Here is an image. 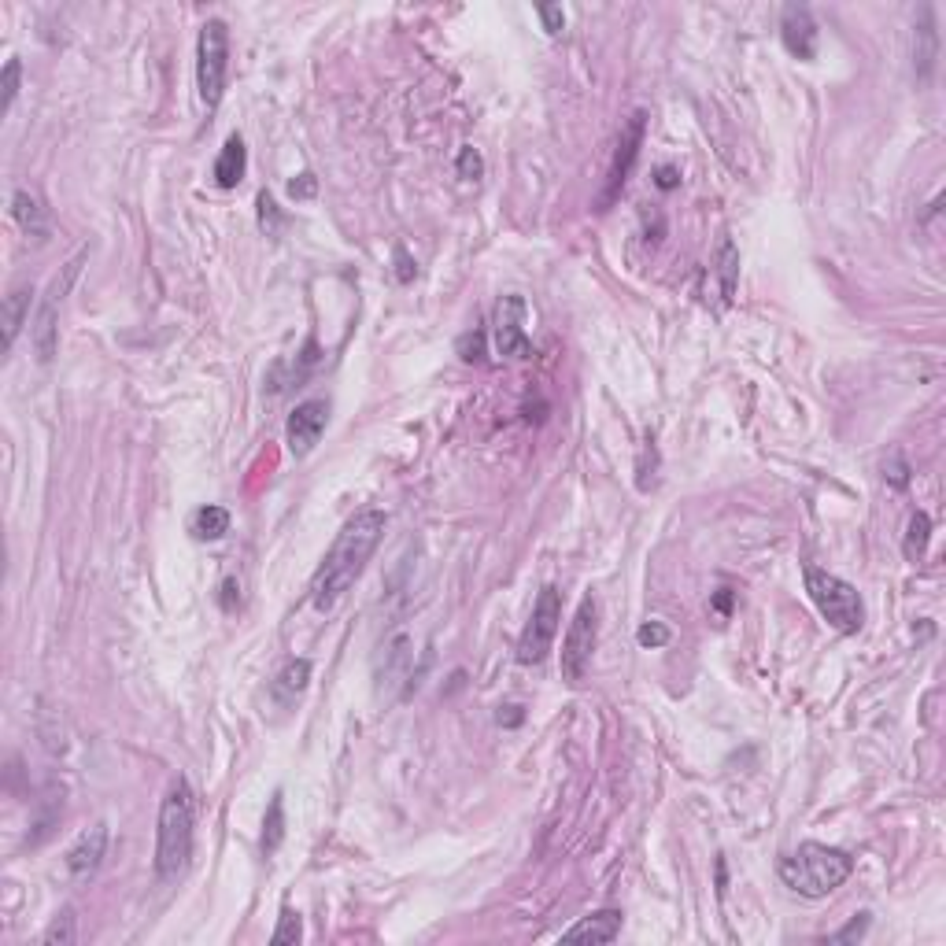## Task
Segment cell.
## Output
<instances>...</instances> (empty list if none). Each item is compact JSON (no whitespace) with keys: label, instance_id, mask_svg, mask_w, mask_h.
Instances as JSON below:
<instances>
[{"label":"cell","instance_id":"obj_1","mask_svg":"<svg viewBox=\"0 0 946 946\" xmlns=\"http://www.w3.org/2000/svg\"><path fill=\"white\" fill-rule=\"evenodd\" d=\"M385 525H389V518H385V510L377 507L359 510L355 518L344 522V529H340L333 547L322 558V566L315 570V581H311V599H315V607L322 614L337 607L344 592L363 577L366 562H370V555H374L381 536H385Z\"/></svg>","mask_w":946,"mask_h":946},{"label":"cell","instance_id":"obj_2","mask_svg":"<svg viewBox=\"0 0 946 946\" xmlns=\"http://www.w3.org/2000/svg\"><path fill=\"white\" fill-rule=\"evenodd\" d=\"M193 828H196V799L189 780L178 777L170 784L167 799L159 806L156 828V876L163 884L178 880L193 858Z\"/></svg>","mask_w":946,"mask_h":946},{"label":"cell","instance_id":"obj_3","mask_svg":"<svg viewBox=\"0 0 946 946\" xmlns=\"http://www.w3.org/2000/svg\"><path fill=\"white\" fill-rule=\"evenodd\" d=\"M780 880L802 898H828L843 887L854 873V858L847 850L825 847V843H802L795 854L780 858Z\"/></svg>","mask_w":946,"mask_h":946},{"label":"cell","instance_id":"obj_4","mask_svg":"<svg viewBox=\"0 0 946 946\" xmlns=\"http://www.w3.org/2000/svg\"><path fill=\"white\" fill-rule=\"evenodd\" d=\"M806 577V592H810L813 607L821 610V618L839 632H858L865 625V607L862 595L854 584H847L843 577L828 570H817V566H806L802 570Z\"/></svg>","mask_w":946,"mask_h":946},{"label":"cell","instance_id":"obj_5","mask_svg":"<svg viewBox=\"0 0 946 946\" xmlns=\"http://www.w3.org/2000/svg\"><path fill=\"white\" fill-rule=\"evenodd\" d=\"M226 74H230V30L222 19H207L196 37V89L207 111L222 104Z\"/></svg>","mask_w":946,"mask_h":946},{"label":"cell","instance_id":"obj_6","mask_svg":"<svg viewBox=\"0 0 946 946\" xmlns=\"http://www.w3.org/2000/svg\"><path fill=\"white\" fill-rule=\"evenodd\" d=\"M85 259H89V248H82V252L63 267V274L52 278L49 292H45L41 304H37V315L34 322H30V337H34V352L41 363H52V359H56V348H60V304H63V296H67V289L74 285V278H78Z\"/></svg>","mask_w":946,"mask_h":946},{"label":"cell","instance_id":"obj_7","mask_svg":"<svg viewBox=\"0 0 946 946\" xmlns=\"http://www.w3.org/2000/svg\"><path fill=\"white\" fill-rule=\"evenodd\" d=\"M595 640H599V607H595L592 595H584L577 614H573L570 629H566V640H562V680L570 688H581L588 669H592V655H595Z\"/></svg>","mask_w":946,"mask_h":946},{"label":"cell","instance_id":"obj_8","mask_svg":"<svg viewBox=\"0 0 946 946\" xmlns=\"http://www.w3.org/2000/svg\"><path fill=\"white\" fill-rule=\"evenodd\" d=\"M558 625H562V592L555 584H547L544 592L536 595L533 614L525 621L522 640H518V662L522 666H540L551 647H555Z\"/></svg>","mask_w":946,"mask_h":946},{"label":"cell","instance_id":"obj_9","mask_svg":"<svg viewBox=\"0 0 946 946\" xmlns=\"http://www.w3.org/2000/svg\"><path fill=\"white\" fill-rule=\"evenodd\" d=\"M643 130H647V111H632V119L625 122V130H621L614 163H610L607 170V185H603V193L595 196V211H610V204L621 196V189H625V182H629V174H632V163L640 156Z\"/></svg>","mask_w":946,"mask_h":946},{"label":"cell","instance_id":"obj_10","mask_svg":"<svg viewBox=\"0 0 946 946\" xmlns=\"http://www.w3.org/2000/svg\"><path fill=\"white\" fill-rule=\"evenodd\" d=\"M525 307L522 296H503L492 315V337H496V352L503 359H529L533 355V340L525 333Z\"/></svg>","mask_w":946,"mask_h":946},{"label":"cell","instance_id":"obj_11","mask_svg":"<svg viewBox=\"0 0 946 946\" xmlns=\"http://www.w3.org/2000/svg\"><path fill=\"white\" fill-rule=\"evenodd\" d=\"M329 425V403L326 400H304L296 411L289 414V425H285V440H289V451L296 459H304L318 448V440Z\"/></svg>","mask_w":946,"mask_h":946},{"label":"cell","instance_id":"obj_12","mask_svg":"<svg viewBox=\"0 0 946 946\" xmlns=\"http://www.w3.org/2000/svg\"><path fill=\"white\" fill-rule=\"evenodd\" d=\"M780 37H784V49L799 60H813L817 56V23H813L810 8L802 4H788L784 15H780Z\"/></svg>","mask_w":946,"mask_h":946},{"label":"cell","instance_id":"obj_13","mask_svg":"<svg viewBox=\"0 0 946 946\" xmlns=\"http://www.w3.org/2000/svg\"><path fill=\"white\" fill-rule=\"evenodd\" d=\"M935 60H939L935 12H932V4H921V12H917V30H913V71H917V82H932Z\"/></svg>","mask_w":946,"mask_h":946},{"label":"cell","instance_id":"obj_14","mask_svg":"<svg viewBox=\"0 0 946 946\" xmlns=\"http://www.w3.org/2000/svg\"><path fill=\"white\" fill-rule=\"evenodd\" d=\"M104 850H108V825H93L89 832H82L78 843L67 850V869L74 880H89L97 873L104 862Z\"/></svg>","mask_w":946,"mask_h":946},{"label":"cell","instance_id":"obj_15","mask_svg":"<svg viewBox=\"0 0 946 946\" xmlns=\"http://www.w3.org/2000/svg\"><path fill=\"white\" fill-rule=\"evenodd\" d=\"M621 935V913L618 910H599L592 917H584L581 924H573L570 932H562V943H614Z\"/></svg>","mask_w":946,"mask_h":946},{"label":"cell","instance_id":"obj_16","mask_svg":"<svg viewBox=\"0 0 946 946\" xmlns=\"http://www.w3.org/2000/svg\"><path fill=\"white\" fill-rule=\"evenodd\" d=\"M244 170H248V148L237 134L222 145L219 159H215V182L219 189H237L244 182Z\"/></svg>","mask_w":946,"mask_h":946},{"label":"cell","instance_id":"obj_17","mask_svg":"<svg viewBox=\"0 0 946 946\" xmlns=\"http://www.w3.org/2000/svg\"><path fill=\"white\" fill-rule=\"evenodd\" d=\"M714 274H717V281H721V300L732 304L736 285H740V248L732 244L728 233L717 241V248H714Z\"/></svg>","mask_w":946,"mask_h":946},{"label":"cell","instance_id":"obj_18","mask_svg":"<svg viewBox=\"0 0 946 946\" xmlns=\"http://www.w3.org/2000/svg\"><path fill=\"white\" fill-rule=\"evenodd\" d=\"M12 215H15V222H19V226L30 233V237H37V241H45V237H49V211L41 207V200H37L34 193L19 189V193L12 196Z\"/></svg>","mask_w":946,"mask_h":946},{"label":"cell","instance_id":"obj_19","mask_svg":"<svg viewBox=\"0 0 946 946\" xmlns=\"http://www.w3.org/2000/svg\"><path fill=\"white\" fill-rule=\"evenodd\" d=\"M30 300H34V289H30V285H15V289L4 296V344H8V348L15 344L19 329H23L26 318H30Z\"/></svg>","mask_w":946,"mask_h":946},{"label":"cell","instance_id":"obj_20","mask_svg":"<svg viewBox=\"0 0 946 946\" xmlns=\"http://www.w3.org/2000/svg\"><path fill=\"white\" fill-rule=\"evenodd\" d=\"M307 680H311V662H307V658L285 662V669H281L278 680H274V699H278V703H292V699L307 688Z\"/></svg>","mask_w":946,"mask_h":946},{"label":"cell","instance_id":"obj_21","mask_svg":"<svg viewBox=\"0 0 946 946\" xmlns=\"http://www.w3.org/2000/svg\"><path fill=\"white\" fill-rule=\"evenodd\" d=\"M189 529H193L196 540H222V536L230 533V510L207 503V507H200L193 514Z\"/></svg>","mask_w":946,"mask_h":946},{"label":"cell","instance_id":"obj_22","mask_svg":"<svg viewBox=\"0 0 946 946\" xmlns=\"http://www.w3.org/2000/svg\"><path fill=\"white\" fill-rule=\"evenodd\" d=\"M385 658H389V666H385V677L389 680H400V677H407V666H411V658H414V643H411V636L407 632H396L392 640H385Z\"/></svg>","mask_w":946,"mask_h":946},{"label":"cell","instance_id":"obj_23","mask_svg":"<svg viewBox=\"0 0 946 946\" xmlns=\"http://www.w3.org/2000/svg\"><path fill=\"white\" fill-rule=\"evenodd\" d=\"M281 839H285V795H281V791H274L270 810H267V821H263V854H267V858L281 847Z\"/></svg>","mask_w":946,"mask_h":946},{"label":"cell","instance_id":"obj_24","mask_svg":"<svg viewBox=\"0 0 946 946\" xmlns=\"http://www.w3.org/2000/svg\"><path fill=\"white\" fill-rule=\"evenodd\" d=\"M928 540H932V518H928L924 510H917V514L910 518V529H906V544H902L906 558H910V562L924 558V551H928Z\"/></svg>","mask_w":946,"mask_h":946},{"label":"cell","instance_id":"obj_25","mask_svg":"<svg viewBox=\"0 0 946 946\" xmlns=\"http://www.w3.org/2000/svg\"><path fill=\"white\" fill-rule=\"evenodd\" d=\"M74 939H78V932H74V910L56 913L52 924L45 928V935H41V943H49V946H71Z\"/></svg>","mask_w":946,"mask_h":946},{"label":"cell","instance_id":"obj_26","mask_svg":"<svg viewBox=\"0 0 946 946\" xmlns=\"http://www.w3.org/2000/svg\"><path fill=\"white\" fill-rule=\"evenodd\" d=\"M255 207H259V230L267 233V237H278L281 226H285V215L278 211V204H274V196L263 189L259 193V200H255Z\"/></svg>","mask_w":946,"mask_h":946},{"label":"cell","instance_id":"obj_27","mask_svg":"<svg viewBox=\"0 0 946 946\" xmlns=\"http://www.w3.org/2000/svg\"><path fill=\"white\" fill-rule=\"evenodd\" d=\"M300 935H304V921H300V913H292L289 906H285V910H281L278 928H274V935H270V943H278V946L300 943Z\"/></svg>","mask_w":946,"mask_h":946},{"label":"cell","instance_id":"obj_28","mask_svg":"<svg viewBox=\"0 0 946 946\" xmlns=\"http://www.w3.org/2000/svg\"><path fill=\"white\" fill-rule=\"evenodd\" d=\"M19 78H23V63L12 56V60L4 63V74H0V89H4V111H12L15 97H19Z\"/></svg>","mask_w":946,"mask_h":946},{"label":"cell","instance_id":"obj_29","mask_svg":"<svg viewBox=\"0 0 946 946\" xmlns=\"http://www.w3.org/2000/svg\"><path fill=\"white\" fill-rule=\"evenodd\" d=\"M636 640H640V647H666L669 629L662 625V621H647V625L636 632Z\"/></svg>","mask_w":946,"mask_h":946},{"label":"cell","instance_id":"obj_30","mask_svg":"<svg viewBox=\"0 0 946 946\" xmlns=\"http://www.w3.org/2000/svg\"><path fill=\"white\" fill-rule=\"evenodd\" d=\"M865 932H869V913H858V917H854V921H850L843 932L832 935V943H858Z\"/></svg>","mask_w":946,"mask_h":946},{"label":"cell","instance_id":"obj_31","mask_svg":"<svg viewBox=\"0 0 946 946\" xmlns=\"http://www.w3.org/2000/svg\"><path fill=\"white\" fill-rule=\"evenodd\" d=\"M536 12H540V19H544L547 34H551V37L562 34V26H566V12H562V8H555V4H540Z\"/></svg>","mask_w":946,"mask_h":946},{"label":"cell","instance_id":"obj_32","mask_svg":"<svg viewBox=\"0 0 946 946\" xmlns=\"http://www.w3.org/2000/svg\"><path fill=\"white\" fill-rule=\"evenodd\" d=\"M459 174L462 178H481L485 174V163H481V156L473 148H462L459 152Z\"/></svg>","mask_w":946,"mask_h":946},{"label":"cell","instance_id":"obj_33","mask_svg":"<svg viewBox=\"0 0 946 946\" xmlns=\"http://www.w3.org/2000/svg\"><path fill=\"white\" fill-rule=\"evenodd\" d=\"M315 193H318L315 174H300V178H292V182H289V196H292V200H311Z\"/></svg>","mask_w":946,"mask_h":946},{"label":"cell","instance_id":"obj_34","mask_svg":"<svg viewBox=\"0 0 946 946\" xmlns=\"http://www.w3.org/2000/svg\"><path fill=\"white\" fill-rule=\"evenodd\" d=\"M237 607H241V581H237V577H226V581H222V610L233 614Z\"/></svg>","mask_w":946,"mask_h":946},{"label":"cell","instance_id":"obj_35","mask_svg":"<svg viewBox=\"0 0 946 946\" xmlns=\"http://www.w3.org/2000/svg\"><path fill=\"white\" fill-rule=\"evenodd\" d=\"M418 270H414L411 255H407V248H396V278L400 281H411Z\"/></svg>","mask_w":946,"mask_h":946},{"label":"cell","instance_id":"obj_36","mask_svg":"<svg viewBox=\"0 0 946 946\" xmlns=\"http://www.w3.org/2000/svg\"><path fill=\"white\" fill-rule=\"evenodd\" d=\"M655 185H658V189H666V193H669V189H677V185H680V170L677 167H658Z\"/></svg>","mask_w":946,"mask_h":946},{"label":"cell","instance_id":"obj_37","mask_svg":"<svg viewBox=\"0 0 946 946\" xmlns=\"http://www.w3.org/2000/svg\"><path fill=\"white\" fill-rule=\"evenodd\" d=\"M714 607L721 610V614H728V607H732V592H728V588H721V592H717Z\"/></svg>","mask_w":946,"mask_h":946}]
</instances>
